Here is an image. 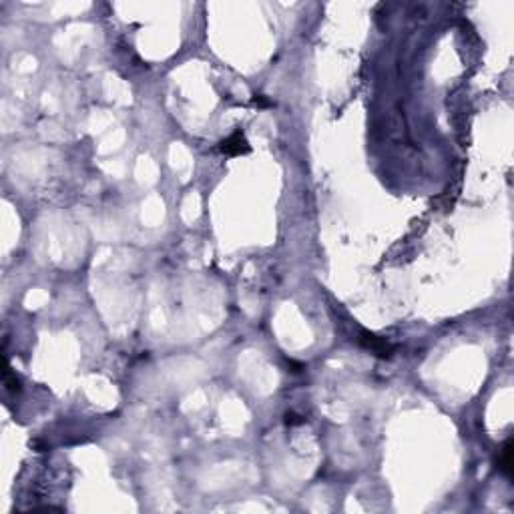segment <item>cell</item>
<instances>
[{
	"label": "cell",
	"instance_id": "4",
	"mask_svg": "<svg viewBox=\"0 0 514 514\" xmlns=\"http://www.w3.org/2000/svg\"><path fill=\"white\" fill-rule=\"evenodd\" d=\"M4 386H6V390H10V392H18V390H20V382H18V378L10 372L8 367L4 369Z\"/></svg>",
	"mask_w": 514,
	"mask_h": 514
},
{
	"label": "cell",
	"instance_id": "5",
	"mask_svg": "<svg viewBox=\"0 0 514 514\" xmlns=\"http://www.w3.org/2000/svg\"><path fill=\"white\" fill-rule=\"evenodd\" d=\"M305 420L301 418V416H297V414H294V412H287L285 414V424L287 426H295V424H303Z\"/></svg>",
	"mask_w": 514,
	"mask_h": 514
},
{
	"label": "cell",
	"instance_id": "3",
	"mask_svg": "<svg viewBox=\"0 0 514 514\" xmlns=\"http://www.w3.org/2000/svg\"><path fill=\"white\" fill-rule=\"evenodd\" d=\"M498 464H500V470L504 472L506 476L512 474V444H510V442H506V446H504V450H502V456H500V460H498Z\"/></svg>",
	"mask_w": 514,
	"mask_h": 514
},
{
	"label": "cell",
	"instance_id": "6",
	"mask_svg": "<svg viewBox=\"0 0 514 514\" xmlns=\"http://www.w3.org/2000/svg\"><path fill=\"white\" fill-rule=\"evenodd\" d=\"M253 102H255L257 107H271V100H267V98H265V97H261V95H255Z\"/></svg>",
	"mask_w": 514,
	"mask_h": 514
},
{
	"label": "cell",
	"instance_id": "2",
	"mask_svg": "<svg viewBox=\"0 0 514 514\" xmlns=\"http://www.w3.org/2000/svg\"><path fill=\"white\" fill-rule=\"evenodd\" d=\"M221 153L225 155H231V157H237V155H245V153H249V145H247V141H245V137L237 131L233 133L231 137H227L223 143H221Z\"/></svg>",
	"mask_w": 514,
	"mask_h": 514
},
{
	"label": "cell",
	"instance_id": "1",
	"mask_svg": "<svg viewBox=\"0 0 514 514\" xmlns=\"http://www.w3.org/2000/svg\"><path fill=\"white\" fill-rule=\"evenodd\" d=\"M360 342H362V345H366L369 349V352H374L380 358H392V354H394V345L392 343L386 342L384 338H378L374 334H369V332H362Z\"/></svg>",
	"mask_w": 514,
	"mask_h": 514
}]
</instances>
